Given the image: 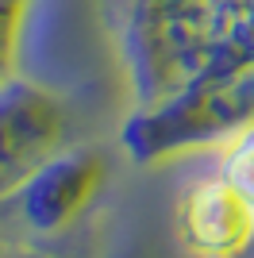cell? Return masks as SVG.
Returning <instances> with one entry per match:
<instances>
[{"label": "cell", "instance_id": "cell-1", "mask_svg": "<svg viewBox=\"0 0 254 258\" xmlns=\"http://www.w3.org/2000/svg\"><path fill=\"white\" fill-rule=\"evenodd\" d=\"M127 70L131 162L220 147L254 127V0H104Z\"/></svg>", "mask_w": 254, "mask_h": 258}, {"label": "cell", "instance_id": "cell-2", "mask_svg": "<svg viewBox=\"0 0 254 258\" xmlns=\"http://www.w3.org/2000/svg\"><path fill=\"white\" fill-rule=\"evenodd\" d=\"M70 108L54 89L23 74L0 85V208L70 151Z\"/></svg>", "mask_w": 254, "mask_h": 258}, {"label": "cell", "instance_id": "cell-3", "mask_svg": "<svg viewBox=\"0 0 254 258\" xmlns=\"http://www.w3.org/2000/svg\"><path fill=\"white\" fill-rule=\"evenodd\" d=\"M177 239L193 258H243L254 247V205L220 170H208L177 201Z\"/></svg>", "mask_w": 254, "mask_h": 258}, {"label": "cell", "instance_id": "cell-4", "mask_svg": "<svg viewBox=\"0 0 254 258\" xmlns=\"http://www.w3.org/2000/svg\"><path fill=\"white\" fill-rule=\"evenodd\" d=\"M108 177V162L96 151H70L54 158L42 173H35L12 208L20 216V224L31 235H54L62 231L74 216L85 212V205L96 197V189Z\"/></svg>", "mask_w": 254, "mask_h": 258}, {"label": "cell", "instance_id": "cell-5", "mask_svg": "<svg viewBox=\"0 0 254 258\" xmlns=\"http://www.w3.org/2000/svg\"><path fill=\"white\" fill-rule=\"evenodd\" d=\"M212 151H216V166L212 170H220L254 205V127H243V131H235V135H227Z\"/></svg>", "mask_w": 254, "mask_h": 258}, {"label": "cell", "instance_id": "cell-6", "mask_svg": "<svg viewBox=\"0 0 254 258\" xmlns=\"http://www.w3.org/2000/svg\"><path fill=\"white\" fill-rule=\"evenodd\" d=\"M27 12H31V0H0V85L20 77Z\"/></svg>", "mask_w": 254, "mask_h": 258}]
</instances>
